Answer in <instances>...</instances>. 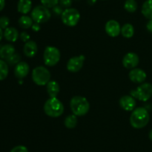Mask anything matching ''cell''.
Masks as SVG:
<instances>
[{"label": "cell", "instance_id": "cell-1", "mask_svg": "<svg viewBox=\"0 0 152 152\" xmlns=\"http://www.w3.org/2000/svg\"><path fill=\"white\" fill-rule=\"evenodd\" d=\"M150 116L145 107H137L132 111L130 116V123L133 128L140 129L148 125Z\"/></svg>", "mask_w": 152, "mask_h": 152}, {"label": "cell", "instance_id": "cell-2", "mask_svg": "<svg viewBox=\"0 0 152 152\" xmlns=\"http://www.w3.org/2000/svg\"><path fill=\"white\" fill-rule=\"evenodd\" d=\"M70 107L73 114L77 116H83L87 114L90 109V104L86 98L76 95L70 101Z\"/></svg>", "mask_w": 152, "mask_h": 152}, {"label": "cell", "instance_id": "cell-3", "mask_svg": "<svg viewBox=\"0 0 152 152\" xmlns=\"http://www.w3.org/2000/svg\"><path fill=\"white\" fill-rule=\"evenodd\" d=\"M44 112L50 117H59L64 113L63 104L57 98H50L45 103Z\"/></svg>", "mask_w": 152, "mask_h": 152}, {"label": "cell", "instance_id": "cell-4", "mask_svg": "<svg viewBox=\"0 0 152 152\" xmlns=\"http://www.w3.org/2000/svg\"><path fill=\"white\" fill-rule=\"evenodd\" d=\"M32 79L36 84L45 86L50 80V72L45 66H37L33 69Z\"/></svg>", "mask_w": 152, "mask_h": 152}, {"label": "cell", "instance_id": "cell-5", "mask_svg": "<svg viewBox=\"0 0 152 152\" xmlns=\"http://www.w3.org/2000/svg\"><path fill=\"white\" fill-rule=\"evenodd\" d=\"M51 17V13L48 7L42 5H37L31 11V18L34 22L39 24L45 23Z\"/></svg>", "mask_w": 152, "mask_h": 152}, {"label": "cell", "instance_id": "cell-6", "mask_svg": "<svg viewBox=\"0 0 152 152\" xmlns=\"http://www.w3.org/2000/svg\"><path fill=\"white\" fill-rule=\"evenodd\" d=\"M131 95L140 101H148L152 96V85L149 83H142L136 89L131 91Z\"/></svg>", "mask_w": 152, "mask_h": 152}, {"label": "cell", "instance_id": "cell-7", "mask_svg": "<svg viewBox=\"0 0 152 152\" xmlns=\"http://www.w3.org/2000/svg\"><path fill=\"white\" fill-rule=\"evenodd\" d=\"M61 19L65 25L69 27H74L77 25L80 19V13L78 10L73 7L66 8L63 10Z\"/></svg>", "mask_w": 152, "mask_h": 152}, {"label": "cell", "instance_id": "cell-8", "mask_svg": "<svg viewBox=\"0 0 152 152\" xmlns=\"http://www.w3.org/2000/svg\"><path fill=\"white\" fill-rule=\"evenodd\" d=\"M60 52L55 46H47L43 54V60L45 65L53 66L59 63L60 60Z\"/></svg>", "mask_w": 152, "mask_h": 152}, {"label": "cell", "instance_id": "cell-9", "mask_svg": "<svg viewBox=\"0 0 152 152\" xmlns=\"http://www.w3.org/2000/svg\"><path fill=\"white\" fill-rule=\"evenodd\" d=\"M85 60L86 57L84 55H79L70 58L67 63V69L71 72H77L83 68Z\"/></svg>", "mask_w": 152, "mask_h": 152}, {"label": "cell", "instance_id": "cell-10", "mask_svg": "<svg viewBox=\"0 0 152 152\" xmlns=\"http://www.w3.org/2000/svg\"><path fill=\"white\" fill-rule=\"evenodd\" d=\"M139 57L134 52H129L123 58V65L125 68L133 69L139 63Z\"/></svg>", "mask_w": 152, "mask_h": 152}, {"label": "cell", "instance_id": "cell-11", "mask_svg": "<svg viewBox=\"0 0 152 152\" xmlns=\"http://www.w3.org/2000/svg\"><path fill=\"white\" fill-rule=\"evenodd\" d=\"M105 31L110 37H116L121 33V27L117 21L111 19L105 24Z\"/></svg>", "mask_w": 152, "mask_h": 152}, {"label": "cell", "instance_id": "cell-12", "mask_svg": "<svg viewBox=\"0 0 152 152\" xmlns=\"http://www.w3.org/2000/svg\"><path fill=\"white\" fill-rule=\"evenodd\" d=\"M120 105L123 110L126 111H133L136 107V100L132 95H123L120 98Z\"/></svg>", "mask_w": 152, "mask_h": 152}, {"label": "cell", "instance_id": "cell-13", "mask_svg": "<svg viewBox=\"0 0 152 152\" xmlns=\"http://www.w3.org/2000/svg\"><path fill=\"white\" fill-rule=\"evenodd\" d=\"M129 78L134 83H142L145 80L147 77L146 73L141 69L134 68L130 71L129 74Z\"/></svg>", "mask_w": 152, "mask_h": 152}, {"label": "cell", "instance_id": "cell-14", "mask_svg": "<svg viewBox=\"0 0 152 152\" xmlns=\"http://www.w3.org/2000/svg\"><path fill=\"white\" fill-rule=\"evenodd\" d=\"M30 71V66L26 62H19L15 66L14 74L17 78L23 79L28 75Z\"/></svg>", "mask_w": 152, "mask_h": 152}, {"label": "cell", "instance_id": "cell-15", "mask_svg": "<svg viewBox=\"0 0 152 152\" xmlns=\"http://www.w3.org/2000/svg\"><path fill=\"white\" fill-rule=\"evenodd\" d=\"M38 52L37 44L34 40H29L26 42L23 47V52L28 58H34Z\"/></svg>", "mask_w": 152, "mask_h": 152}, {"label": "cell", "instance_id": "cell-16", "mask_svg": "<svg viewBox=\"0 0 152 152\" xmlns=\"http://www.w3.org/2000/svg\"><path fill=\"white\" fill-rule=\"evenodd\" d=\"M46 89L50 98H56L59 92V85L56 80H50L46 85Z\"/></svg>", "mask_w": 152, "mask_h": 152}, {"label": "cell", "instance_id": "cell-17", "mask_svg": "<svg viewBox=\"0 0 152 152\" xmlns=\"http://www.w3.org/2000/svg\"><path fill=\"white\" fill-rule=\"evenodd\" d=\"M4 37L9 42H16L19 38V31L13 27H8L4 31Z\"/></svg>", "mask_w": 152, "mask_h": 152}, {"label": "cell", "instance_id": "cell-18", "mask_svg": "<svg viewBox=\"0 0 152 152\" xmlns=\"http://www.w3.org/2000/svg\"><path fill=\"white\" fill-rule=\"evenodd\" d=\"M32 8L31 0H19L17 4V10L22 14H27Z\"/></svg>", "mask_w": 152, "mask_h": 152}, {"label": "cell", "instance_id": "cell-19", "mask_svg": "<svg viewBox=\"0 0 152 152\" xmlns=\"http://www.w3.org/2000/svg\"><path fill=\"white\" fill-rule=\"evenodd\" d=\"M15 53V48L11 44H6L0 49V58L1 59H8Z\"/></svg>", "mask_w": 152, "mask_h": 152}, {"label": "cell", "instance_id": "cell-20", "mask_svg": "<svg viewBox=\"0 0 152 152\" xmlns=\"http://www.w3.org/2000/svg\"><path fill=\"white\" fill-rule=\"evenodd\" d=\"M142 13L149 20L152 19V0H146L142 6Z\"/></svg>", "mask_w": 152, "mask_h": 152}, {"label": "cell", "instance_id": "cell-21", "mask_svg": "<svg viewBox=\"0 0 152 152\" xmlns=\"http://www.w3.org/2000/svg\"><path fill=\"white\" fill-rule=\"evenodd\" d=\"M19 26L24 29H28L31 27H32L33 24H34V20L31 17L27 16V15H23L21 16L19 19Z\"/></svg>", "mask_w": 152, "mask_h": 152}, {"label": "cell", "instance_id": "cell-22", "mask_svg": "<svg viewBox=\"0 0 152 152\" xmlns=\"http://www.w3.org/2000/svg\"><path fill=\"white\" fill-rule=\"evenodd\" d=\"M121 34L126 38H131L134 34V28L130 23H126L121 28Z\"/></svg>", "mask_w": 152, "mask_h": 152}, {"label": "cell", "instance_id": "cell-23", "mask_svg": "<svg viewBox=\"0 0 152 152\" xmlns=\"http://www.w3.org/2000/svg\"><path fill=\"white\" fill-rule=\"evenodd\" d=\"M77 122H78L77 121V116L74 114H71L66 116L65 121H64V124H65V126L67 128L73 129V128L77 126Z\"/></svg>", "mask_w": 152, "mask_h": 152}, {"label": "cell", "instance_id": "cell-24", "mask_svg": "<svg viewBox=\"0 0 152 152\" xmlns=\"http://www.w3.org/2000/svg\"><path fill=\"white\" fill-rule=\"evenodd\" d=\"M9 69L7 63L2 59H0V80H3L8 75Z\"/></svg>", "mask_w": 152, "mask_h": 152}, {"label": "cell", "instance_id": "cell-25", "mask_svg": "<svg viewBox=\"0 0 152 152\" xmlns=\"http://www.w3.org/2000/svg\"><path fill=\"white\" fill-rule=\"evenodd\" d=\"M124 8L129 13H134L137 9V3L135 0H126L124 4Z\"/></svg>", "mask_w": 152, "mask_h": 152}, {"label": "cell", "instance_id": "cell-26", "mask_svg": "<svg viewBox=\"0 0 152 152\" xmlns=\"http://www.w3.org/2000/svg\"><path fill=\"white\" fill-rule=\"evenodd\" d=\"M59 0H41V3L43 6L48 8H53L58 4Z\"/></svg>", "mask_w": 152, "mask_h": 152}, {"label": "cell", "instance_id": "cell-27", "mask_svg": "<svg viewBox=\"0 0 152 152\" xmlns=\"http://www.w3.org/2000/svg\"><path fill=\"white\" fill-rule=\"evenodd\" d=\"M21 56L19 54L14 53L11 57L7 59V61L8 63H10V65H13V64H17L20 62Z\"/></svg>", "mask_w": 152, "mask_h": 152}, {"label": "cell", "instance_id": "cell-28", "mask_svg": "<svg viewBox=\"0 0 152 152\" xmlns=\"http://www.w3.org/2000/svg\"><path fill=\"white\" fill-rule=\"evenodd\" d=\"M9 24H10V19L7 16H3L0 17V28L6 29L8 28Z\"/></svg>", "mask_w": 152, "mask_h": 152}, {"label": "cell", "instance_id": "cell-29", "mask_svg": "<svg viewBox=\"0 0 152 152\" xmlns=\"http://www.w3.org/2000/svg\"><path fill=\"white\" fill-rule=\"evenodd\" d=\"M10 152H28V148L24 145H17L11 149Z\"/></svg>", "mask_w": 152, "mask_h": 152}, {"label": "cell", "instance_id": "cell-30", "mask_svg": "<svg viewBox=\"0 0 152 152\" xmlns=\"http://www.w3.org/2000/svg\"><path fill=\"white\" fill-rule=\"evenodd\" d=\"M59 4L62 7L66 8H69L72 4V0H59Z\"/></svg>", "mask_w": 152, "mask_h": 152}, {"label": "cell", "instance_id": "cell-31", "mask_svg": "<svg viewBox=\"0 0 152 152\" xmlns=\"http://www.w3.org/2000/svg\"><path fill=\"white\" fill-rule=\"evenodd\" d=\"M19 37H20L21 40L23 42H25V43H26V42L30 40V35L28 34V33L26 32V31H23V32L21 33L20 35H19Z\"/></svg>", "mask_w": 152, "mask_h": 152}, {"label": "cell", "instance_id": "cell-32", "mask_svg": "<svg viewBox=\"0 0 152 152\" xmlns=\"http://www.w3.org/2000/svg\"><path fill=\"white\" fill-rule=\"evenodd\" d=\"M62 6H55L54 7H53V13H55V14L56 15H62V12H63V10H62Z\"/></svg>", "mask_w": 152, "mask_h": 152}, {"label": "cell", "instance_id": "cell-33", "mask_svg": "<svg viewBox=\"0 0 152 152\" xmlns=\"http://www.w3.org/2000/svg\"><path fill=\"white\" fill-rule=\"evenodd\" d=\"M32 29H33V31H39L40 30V24L37 23V22H35V23L33 24Z\"/></svg>", "mask_w": 152, "mask_h": 152}, {"label": "cell", "instance_id": "cell-34", "mask_svg": "<svg viewBox=\"0 0 152 152\" xmlns=\"http://www.w3.org/2000/svg\"><path fill=\"white\" fill-rule=\"evenodd\" d=\"M146 28L148 29V31H149L150 32L152 33V19L148 21V22L146 25Z\"/></svg>", "mask_w": 152, "mask_h": 152}, {"label": "cell", "instance_id": "cell-35", "mask_svg": "<svg viewBox=\"0 0 152 152\" xmlns=\"http://www.w3.org/2000/svg\"><path fill=\"white\" fill-rule=\"evenodd\" d=\"M4 6H5V1L4 0H0V11L4 9Z\"/></svg>", "mask_w": 152, "mask_h": 152}, {"label": "cell", "instance_id": "cell-36", "mask_svg": "<svg viewBox=\"0 0 152 152\" xmlns=\"http://www.w3.org/2000/svg\"><path fill=\"white\" fill-rule=\"evenodd\" d=\"M96 2V0H88V3L90 5H93Z\"/></svg>", "mask_w": 152, "mask_h": 152}, {"label": "cell", "instance_id": "cell-37", "mask_svg": "<svg viewBox=\"0 0 152 152\" xmlns=\"http://www.w3.org/2000/svg\"><path fill=\"white\" fill-rule=\"evenodd\" d=\"M3 36H4V32L2 31V29H1V28H0V41H1V39H2Z\"/></svg>", "mask_w": 152, "mask_h": 152}, {"label": "cell", "instance_id": "cell-38", "mask_svg": "<svg viewBox=\"0 0 152 152\" xmlns=\"http://www.w3.org/2000/svg\"><path fill=\"white\" fill-rule=\"evenodd\" d=\"M148 137H149L150 139H151L152 141V129L151 130V131H150L149 134H148Z\"/></svg>", "mask_w": 152, "mask_h": 152}]
</instances>
